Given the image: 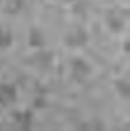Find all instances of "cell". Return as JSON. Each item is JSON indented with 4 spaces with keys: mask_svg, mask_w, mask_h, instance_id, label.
I'll return each instance as SVG.
<instances>
[{
    "mask_svg": "<svg viewBox=\"0 0 130 131\" xmlns=\"http://www.w3.org/2000/svg\"><path fill=\"white\" fill-rule=\"evenodd\" d=\"M92 74V67L86 60L75 58L70 61V75L77 83H83Z\"/></svg>",
    "mask_w": 130,
    "mask_h": 131,
    "instance_id": "1",
    "label": "cell"
},
{
    "mask_svg": "<svg viewBox=\"0 0 130 131\" xmlns=\"http://www.w3.org/2000/svg\"><path fill=\"white\" fill-rule=\"evenodd\" d=\"M89 43V34L83 28H76L67 32L63 37V44L69 48L84 47Z\"/></svg>",
    "mask_w": 130,
    "mask_h": 131,
    "instance_id": "2",
    "label": "cell"
},
{
    "mask_svg": "<svg viewBox=\"0 0 130 131\" xmlns=\"http://www.w3.org/2000/svg\"><path fill=\"white\" fill-rule=\"evenodd\" d=\"M17 88L12 83L0 84V105L9 106L17 99Z\"/></svg>",
    "mask_w": 130,
    "mask_h": 131,
    "instance_id": "3",
    "label": "cell"
},
{
    "mask_svg": "<svg viewBox=\"0 0 130 131\" xmlns=\"http://www.w3.org/2000/svg\"><path fill=\"white\" fill-rule=\"evenodd\" d=\"M105 22H106L107 28L110 29V31H112L113 34H119L126 27L124 18L122 17L121 14L115 10L107 12V14L105 16Z\"/></svg>",
    "mask_w": 130,
    "mask_h": 131,
    "instance_id": "4",
    "label": "cell"
},
{
    "mask_svg": "<svg viewBox=\"0 0 130 131\" xmlns=\"http://www.w3.org/2000/svg\"><path fill=\"white\" fill-rule=\"evenodd\" d=\"M28 45L36 50L44 48V46L46 45V38L45 34L40 28L32 27L30 29L29 34H28Z\"/></svg>",
    "mask_w": 130,
    "mask_h": 131,
    "instance_id": "5",
    "label": "cell"
},
{
    "mask_svg": "<svg viewBox=\"0 0 130 131\" xmlns=\"http://www.w3.org/2000/svg\"><path fill=\"white\" fill-rule=\"evenodd\" d=\"M32 60H34L35 64L39 66L40 68L48 67L53 61V54L51 52H48V51L40 48V50H38V52L36 54L32 55Z\"/></svg>",
    "mask_w": 130,
    "mask_h": 131,
    "instance_id": "6",
    "label": "cell"
},
{
    "mask_svg": "<svg viewBox=\"0 0 130 131\" xmlns=\"http://www.w3.org/2000/svg\"><path fill=\"white\" fill-rule=\"evenodd\" d=\"M114 89L121 98L130 100V79L119 78L114 82Z\"/></svg>",
    "mask_w": 130,
    "mask_h": 131,
    "instance_id": "7",
    "label": "cell"
},
{
    "mask_svg": "<svg viewBox=\"0 0 130 131\" xmlns=\"http://www.w3.org/2000/svg\"><path fill=\"white\" fill-rule=\"evenodd\" d=\"M14 36L8 28L0 27V50H7L13 45Z\"/></svg>",
    "mask_w": 130,
    "mask_h": 131,
    "instance_id": "8",
    "label": "cell"
},
{
    "mask_svg": "<svg viewBox=\"0 0 130 131\" xmlns=\"http://www.w3.org/2000/svg\"><path fill=\"white\" fill-rule=\"evenodd\" d=\"M25 6V0H7L5 5V12L9 15H16L21 13Z\"/></svg>",
    "mask_w": 130,
    "mask_h": 131,
    "instance_id": "9",
    "label": "cell"
},
{
    "mask_svg": "<svg viewBox=\"0 0 130 131\" xmlns=\"http://www.w3.org/2000/svg\"><path fill=\"white\" fill-rule=\"evenodd\" d=\"M123 48H124V51H126V52L130 53V40H128V41H126V43H124Z\"/></svg>",
    "mask_w": 130,
    "mask_h": 131,
    "instance_id": "10",
    "label": "cell"
}]
</instances>
